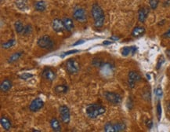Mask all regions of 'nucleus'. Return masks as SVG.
<instances>
[{
	"mask_svg": "<svg viewBox=\"0 0 170 132\" xmlns=\"http://www.w3.org/2000/svg\"><path fill=\"white\" fill-rule=\"evenodd\" d=\"M38 46L42 49H51L53 46V41L51 37L47 35H42L38 40Z\"/></svg>",
	"mask_w": 170,
	"mask_h": 132,
	"instance_id": "20e7f679",
	"label": "nucleus"
},
{
	"mask_svg": "<svg viewBox=\"0 0 170 132\" xmlns=\"http://www.w3.org/2000/svg\"><path fill=\"white\" fill-rule=\"evenodd\" d=\"M16 44L15 39H10V40H8L6 43H3L2 44V47L3 49H10V48L13 47V46Z\"/></svg>",
	"mask_w": 170,
	"mask_h": 132,
	"instance_id": "393cba45",
	"label": "nucleus"
},
{
	"mask_svg": "<svg viewBox=\"0 0 170 132\" xmlns=\"http://www.w3.org/2000/svg\"><path fill=\"white\" fill-rule=\"evenodd\" d=\"M166 54H167V56H168L169 58L170 59V50H168L166 51Z\"/></svg>",
	"mask_w": 170,
	"mask_h": 132,
	"instance_id": "4c0bfd02",
	"label": "nucleus"
},
{
	"mask_svg": "<svg viewBox=\"0 0 170 132\" xmlns=\"http://www.w3.org/2000/svg\"><path fill=\"white\" fill-rule=\"evenodd\" d=\"M0 123H1V125H2V128H3L5 131L10 130L11 121L7 118V117H1V119H0Z\"/></svg>",
	"mask_w": 170,
	"mask_h": 132,
	"instance_id": "dca6fc26",
	"label": "nucleus"
},
{
	"mask_svg": "<svg viewBox=\"0 0 170 132\" xmlns=\"http://www.w3.org/2000/svg\"><path fill=\"white\" fill-rule=\"evenodd\" d=\"M52 28H53L54 32H62L63 31L65 30L63 20L61 21L58 18L54 19L52 22Z\"/></svg>",
	"mask_w": 170,
	"mask_h": 132,
	"instance_id": "9d476101",
	"label": "nucleus"
},
{
	"mask_svg": "<svg viewBox=\"0 0 170 132\" xmlns=\"http://www.w3.org/2000/svg\"><path fill=\"white\" fill-rule=\"evenodd\" d=\"M104 96H105V98L107 99L108 102L114 105L120 104L121 102H122V97H121V96L119 95V94L117 93L108 91V92H106L104 94Z\"/></svg>",
	"mask_w": 170,
	"mask_h": 132,
	"instance_id": "423d86ee",
	"label": "nucleus"
},
{
	"mask_svg": "<svg viewBox=\"0 0 170 132\" xmlns=\"http://www.w3.org/2000/svg\"><path fill=\"white\" fill-rule=\"evenodd\" d=\"M129 79L133 80L134 82H139L141 80V76L138 72L135 71H131L129 72Z\"/></svg>",
	"mask_w": 170,
	"mask_h": 132,
	"instance_id": "412c9836",
	"label": "nucleus"
},
{
	"mask_svg": "<svg viewBox=\"0 0 170 132\" xmlns=\"http://www.w3.org/2000/svg\"><path fill=\"white\" fill-rule=\"evenodd\" d=\"M83 43H84V40H78V41L77 43H75V44H74V46H77V45H78V44H83Z\"/></svg>",
	"mask_w": 170,
	"mask_h": 132,
	"instance_id": "c9c22d12",
	"label": "nucleus"
},
{
	"mask_svg": "<svg viewBox=\"0 0 170 132\" xmlns=\"http://www.w3.org/2000/svg\"><path fill=\"white\" fill-rule=\"evenodd\" d=\"M34 9L39 12H43L46 9V3L44 1H37L34 3Z\"/></svg>",
	"mask_w": 170,
	"mask_h": 132,
	"instance_id": "6ab92c4d",
	"label": "nucleus"
},
{
	"mask_svg": "<svg viewBox=\"0 0 170 132\" xmlns=\"http://www.w3.org/2000/svg\"><path fill=\"white\" fill-rule=\"evenodd\" d=\"M32 32V27L31 26L30 24H27L26 26H24V31L22 33L24 34V35H28Z\"/></svg>",
	"mask_w": 170,
	"mask_h": 132,
	"instance_id": "bb28decb",
	"label": "nucleus"
},
{
	"mask_svg": "<svg viewBox=\"0 0 170 132\" xmlns=\"http://www.w3.org/2000/svg\"><path fill=\"white\" fill-rule=\"evenodd\" d=\"M59 113H60L61 121L65 124L69 123L71 120V113L69 108L67 105H60L59 108Z\"/></svg>",
	"mask_w": 170,
	"mask_h": 132,
	"instance_id": "39448f33",
	"label": "nucleus"
},
{
	"mask_svg": "<svg viewBox=\"0 0 170 132\" xmlns=\"http://www.w3.org/2000/svg\"><path fill=\"white\" fill-rule=\"evenodd\" d=\"M91 13L94 20V26L97 28L103 27L105 21V15L101 7L97 3H94L92 7Z\"/></svg>",
	"mask_w": 170,
	"mask_h": 132,
	"instance_id": "f257e3e1",
	"label": "nucleus"
},
{
	"mask_svg": "<svg viewBox=\"0 0 170 132\" xmlns=\"http://www.w3.org/2000/svg\"><path fill=\"white\" fill-rule=\"evenodd\" d=\"M159 1L158 0H149V4L152 10H155L158 6Z\"/></svg>",
	"mask_w": 170,
	"mask_h": 132,
	"instance_id": "cd10ccee",
	"label": "nucleus"
},
{
	"mask_svg": "<svg viewBox=\"0 0 170 132\" xmlns=\"http://www.w3.org/2000/svg\"><path fill=\"white\" fill-rule=\"evenodd\" d=\"M157 114L158 120H160L161 117H162V106H161V104H160V103H158L157 105Z\"/></svg>",
	"mask_w": 170,
	"mask_h": 132,
	"instance_id": "c756f323",
	"label": "nucleus"
},
{
	"mask_svg": "<svg viewBox=\"0 0 170 132\" xmlns=\"http://www.w3.org/2000/svg\"><path fill=\"white\" fill-rule=\"evenodd\" d=\"M63 22H64V25L65 30L67 32H71L75 28V24H74L73 20L71 18H65L63 19Z\"/></svg>",
	"mask_w": 170,
	"mask_h": 132,
	"instance_id": "9b49d317",
	"label": "nucleus"
},
{
	"mask_svg": "<svg viewBox=\"0 0 170 132\" xmlns=\"http://www.w3.org/2000/svg\"><path fill=\"white\" fill-rule=\"evenodd\" d=\"M73 18L79 22H83L86 21L87 17H86V13L84 9H82L81 7H78L75 8L73 12Z\"/></svg>",
	"mask_w": 170,
	"mask_h": 132,
	"instance_id": "0eeeda50",
	"label": "nucleus"
},
{
	"mask_svg": "<svg viewBox=\"0 0 170 132\" xmlns=\"http://www.w3.org/2000/svg\"><path fill=\"white\" fill-rule=\"evenodd\" d=\"M114 131L115 132L122 131L125 130V123H121V122H119V123H114Z\"/></svg>",
	"mask_w": 170,
	"mask_h": 132,
	"instance_id": "b1692460",
	"label": "nucleus"
},
{
	"mask_svg": "<svg viewBox=\"0 0 170 132\" xmlns=\"http://www.w3.org/2000/svg\"><path fill=\"white\" fill-rule=\"evenodd\" d=\"M22 54H23L22 52H16L14 53V54H13L10 58H9L8 62L11 64V63H13L15 62V61H17V60H19L20 58L21 57Z\"/></svg>",
	"mask_w": 170,
	"mask_h": 132,
	"instance_id": "4be33fe9",
	"label": "nucleus"
},
{
	"mask_svg": "<svg viewBox=\"0 0 170 132\" xmlns=\"http://www.w3.org/2000/svg\"><path fill=\"white\" fill-rule=\"evenodd\" d=\"M112 44V42H111V41H104L103 43V45H108V44Z\"/></svg>",
	"mask_w": 170,
	"mask_h": 132,
	"instance_id": "e433bc0d",
	"label": "nucleus"
},
{
	"mask_svg": "<svg viewBox=\"0 0 170 132\" xmlns=\"http://www.w3.org/2000/svg\"><path fill=\"white\" fill-rule=\"evenodd\" d=\"M79 52V50H69V51H67V52H64V54H63L62 56H66V55H70V54H75V53Z\"/></svg>",
	"mask_w": 170,
	"mask_h": 132,
	"instance_id": "473e14b6",
	"label": "nucleus"
},
{
	"mask_svg": "<svg viewBox=\"0 0 170 132\" xmlns=\"http://www.w3.org/2000/svg\"><path fill=\"white\" fill-rule=\"evenodd\" d=\"M152 125H153L152 121H151V120H147V127L149 129H151V128H152Z\"/></svg>",
	"mask_w": 170,
	"mask_h": 132,
	"instance_id": "f704fd0d",
	"label": "nucleus"
},
{
	"mask_svg": "<svg viewBox=\"0 0 170 132\" xmlns=\"http://www.w3.org/2000/svg\"><path fill=\"white\" fill-rule=\"evenodd\" d=\"M65 68H66V70L67 71L69 74H71V75H75V74H77L80 69L79 64L76 61L75 59L71 58L68 59L67 61H66V64H65Z\"/></svg>",
	"mask_w": 170,
	"mask_h": 132,
	"instance_id": "7ed1b4c3",
	"label": "nucleus"
},
{
	"mask_svg": "<svg viewBox=\"0 0 170 132\" xmlns=\"http://www.w3.org/2000/svg\"><path fill=\"white\" fill-rule=\"evenodd\" d=\"M15 5L20 10H26L28 9V0H15Z\"/></svg>",
	"mask_w": 170,
	"mask_h": 132,
	"instance_id": "a211bd4d",
	"label": "nucleus"
},
{
	"mask_svg": "<svg viewBox=\"0 0 170 132\" xmlns=\"http://www.w3.org/2000/svg\"><path fill=\"white\" fill-rule=\"evenodd\" d=\"M155 94H156V96H157L158 98H160V97L162 96V94H163L162 89L161 88V87H158V88L156 89V91H155Z\"/></svg>",
	"mask_w": 170,
	"mask_h": 132,
	"instance_id": "7c9ffc66",
	"label": "nucleus"
},
{
	"mask_svg": "<svg viewBox=\"0 0 170 132\" xmlns=\"http://www.w3.org/2000/svg\"><path fill=\"white\" fill-rule=\"evenodd\" d=\"M19 77L21 79V80H28V79H31L32 77H33V75L31 73H28V72H24V73H22L21 75H20Z\"/></svg>",
	"mask_w": 170,
	"mask_h": 132,
	"instance_id": "c85d7f7f",
	"label": "nucleus"
},
{
	"mask_svg": "<svg viewBox=\"0 0 170 132\" xmlns=\"http://www.w3.org/2000/svg\"><path fill=\"white\" fill-rule=\"evenodd\" d=\"M106 112V108L104 106L100 104H91L89 105L86 108V115L90 119H97L100 116L104 114Z\"/></svg>",
	"mask_w": 170,
	"mask_h": 132,
	"instance_id": "f03ea898",
	"label": "nucleus"
},
{
	"mask_svg": "<svg viewBox=\"0 0 170 132\" xmlns=\"http://www.w3.org/2000/svg\"><path fill=\"white\" fill-rule=\"evenodd\" d=\"M148 10L145 8V7H143V8H140L138 11V19L140 22H144L146 21L147 18V14H148Z\"/></svg>",
	"mask_w": 170,
	"mask_h": 132,
	"instance_id": "f8f14e48",
	"label": "nucleus"
},
{
	"mask_svg": "<svg viewBox=\"0 0 170 132\" xmlns=\"http://www.w3.org/2000/svg\"><path fill=\"white\" fill-rule=\"evenodd\" d=\"M43 106H44V102L40 97H36L31 102L30 105H29V109L33 113H35V112H38L41 108H42Z\"/></svg>",
	"mask_w": 170,
	"mask_h": 132,
	"instance_id": "6e6552de",
	"label": "nucleus"
},
{
	"mask_svg": "<svg viewBox=\"0 0 170 132\" xmlns=\"http://www.w3.org/2000/svg\"><path fill=\"white\" fill-rule=\"evenodd\" d=\"M169 110H170V104L169 105Z\"/></svg>",
	"mask_w": 170,
	"mask_h": 132,
	"instance_id": "58836bf2",
	"label": "nucleus"
},
{
	"mask_svg": "<svg viewBox=\"0 0 170 132\" xmlns=\"http://www.w3.org/2000/svg\"><path fill=\"white\" fill-rule=\"evenodd\" d=\"M163 37L164 38H166V39H170V28L167 31V32H166L164 33Z\"/></svg>",
	"mask_w": 170,
	"mask_h": 132,
	"instance_id": "72a5a7b5",
	"label": "nucleus"
},
{
	"mask_svg": "<svg viewBox=\"0 0 170 132\" xmlns=\"http://www.w3.org/2000/svg\"><path fill=\"white\" fill-rule=\"evenodd\" d=\"M54 91L57 94H66L68 91V87L67 86L64 84H60V85H57L54 88Z\"/></svg>",
	"mask_w": 170,
	"mask_h": 132,
	"instance_id": "aec40b11",
	"label": "nucleus"
},
{
	"mask_svg": "<svg viewBox=\"0 0 170 132\" xmlns=\"http://www.w3.org/2000/svg\"><path fill=\"white\" fill-rule=\"evenodd\" d=\"M104 131L106 132H115L114 131V123H111V122H108L104 126Z\"/></svg>",
	"mask_w": 170,
	"mask_h": 132,
	"instance_id": "a878e982",
	"label": "nucleus"
},
{
	"mask_svg": "<svg viewBox=\"0 0 170 132\" xmlns=\"http://www.w3.org/2000/svg\"><path fill=\"white\" fill-rule=\"evenodd\" d=\"M145 33V28L141 26H136L133 28L132 32V35L133 37L142 36Z\"/></svg>",
	"mask_w": 170,
	"mask_h": 132,
	"instance_id": "f3484780",
	"label": "nucleus"
},
{
	"mask_svg": "<svg viewBox=\"0 0 170 132\" xmlns=\"http://www.w3.org/2000/svg\"><path fill=\"white\" fill-rule=\"evenodd\" d=\"M50 127H51L52 130L53 131L59 132L61 131V125H60V123L58 119L56 118H53L50 120Z\"/></svg>",
	"mask_w": 170,
	"mask_h": 132,
	"instance_id": "2eb2a0df",
	"label": "nucleus"
},
{
	"mask_svg": "<svg viewBox=\"0 0 170 132\" xmlns=\"http://www.w3.org/2000/svg\"><path fill=\"white\" fill-rule=\"evenodd\" d=\"M42 76L45 80L50 81V82H53L56 80V72L53 69H50V68H45V69L43 70L42 72Z\"/></svg>",
	"mask_w": 170,
	"mask_h": 132,
	"instance_id": "1a4fd4ad",
	"label": "nucleus"
},
{
	"mask_svg": "<svg viewBox=\"0 0 170 132\" xmlns=\"http://www.w3.org/2000/svg\"><path fill=\"white\" fill-rule=\"evenodd\" d=\"M11 87H12V82L9 79H6L3 80L0 85V89L2 92H7L10 90Z\"/></svg>",
	"mask_w": 170,
	"mask_h": 132,
	"instance_id": "ddd939ff",
	"label": "nucleus"
},
{
	"mask_svg": "<svg viewBox=\"0 0 170 132\" xmlns=\"http://www.w3.org/2000/svg\"><path fill=\"white\" fill-rule=\"evenodd\" d=\"M14 28H15V31L17 33H22L23 31H24V26L23 23H22L21 21H17L14 23Z\"/></svg>",
	"mask_w": 170,
	"mask_h": 132,
	"instance_id": "5701e85b",
	"label": "nucleus"
},
{
	"mask_svg": "<svg viewBox=\"0 0 170 132\" xmlns=\"http://www.w3.org/2000/svg\"><path fill=\"white\" fill-rule=\"evenodd\" d=\"M165 62V58H164L163 57H161V58L158 60V64H157V69H159L160 68L162 67V64Z\"/></svg>",
	"mask_w": 170,
	"mask_h": 132,
	"instance_id": "2f4dec72",
	"label": "nucleus"
},
{
	"mask_svg": "<svg viewBox=\"0 0 170 132\" xmlns=\"http://www.w3.org/2000/svg\"><path fill=\"white\" fill-rule=\"evenodd\" d=\"M136 50H137V47H136V46H125V47L122 50V56L126 57L130 54H134L136 52Z\"/></svg>",
	"mask_w": 170,
	"mask_h": 132,
	"instance_id": "4468645a",
	"label": "nucleus"
}]
</instances>
